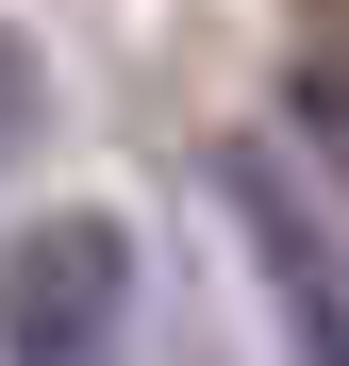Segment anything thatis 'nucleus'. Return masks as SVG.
<instances>
[{"label": "nucleus", "instance_id": "20e7f679", "mask_svg": "<svg viewBox=\"0 0 349 366\" xmlns=\"http://www.w3.org/2000/svg\"><path fill=\"white\" fill-rule=\"evenodd\" d=\"M17 134H34V50L0 34V150H17Z\"/></svg>", "mask_w": 349, "mask_h": 366}, {"label": "nucleus", "instance_id": "f257e3e1", "mask_svg": "<svg viewBox=\"0 0 349 366\" xmlns=\"http://www.w3.org/2000/svg\"><path fill=\"white\" fill-rule=\"evenodd\" d=\"M133 317V233L116 217H34L0 250V366H100Z\"/></svg>", "mask_w": 349, "mask_h": 366}, {"label": "nucleus", "instance_id": "f03ea898", "mask_svg": "<svg viewBox=\"0 0 349 366\" xmlns=\"http://www.w3.org/2000/svg\"><path fill=\"white\" fill-rule=\"evenodd\" d=\"M233 183V217H250V250H266V300H283V333H300V366H349V283H333V233L316 200L283 183V150H216Z\"/></svg>", "mask_w": 349, "mask_h": 366}, {"label": "nucleus", "instance_id": "7ed1b4c3", "mask_svg": "<svg viewBox=\"0 0 349 366\" xmlns=\"http://www.w3.org/2000/svg\"><path fill=\"white\" fill-rule=\"evenodd\" d=\"M300 134H316V150L349 167V67H300Z\"/></svg>", "mask_w": 349, "mask_h": 366}]
</instances>
